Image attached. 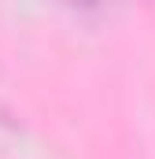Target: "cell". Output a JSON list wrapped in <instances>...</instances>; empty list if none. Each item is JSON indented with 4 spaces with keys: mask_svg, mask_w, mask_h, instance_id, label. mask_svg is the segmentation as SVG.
<instances>
[{
    "mask_svg": "<svg viewBox=\"0 0 155 159\" xmlns=\"http://www.w3.org/2000/svg\"><path fill=\"white\" fill-rule=\"evenodd\" d=\"M67 4H74V7H81V11H96L104 0H67Z\"/></svg>",
    "mask_w": 155,
    "mask_h": 159,
    "instance_id": "cell-1",
    "label": "cell"
}]
</instances>
